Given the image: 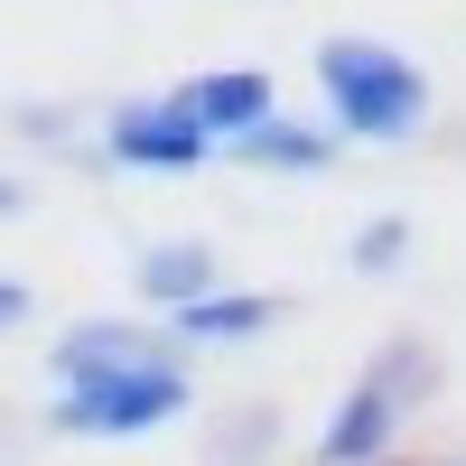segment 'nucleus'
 Wrapping results in <instances>:
<instances>
[{
	"label": "nucleus",
	"instance_id": "nucleus-1",
	"mask_svg": "<svg viewBox=\"0 0 466 466\" xmlns=\"http://www.w3.org/2000/svg\"><path fill=\"white\" fill-rule=\"evenodd\" d=\"M318 94L355 140H410L430 112V75L382 37H327L318 47Z\"/></svg>",
	"mask_w": 466,
	"mask_h": 466
},
{
	"label": "nucleus",
	"instance_id": "nucleus-2",
	"mask_svg": "<svg viewBox=\"0 0 466 466\" xmlns=\"http://www.w3.org/2000/svg\"><path fill=\"white\" fill-rule=\"evenodd\" d=\"M177 410H187V373L168 355L56 382V430L66 439H140V430H159V420H177Z\"/></svg>",
	"mask_w": 466,
	"mask_h": 466
},
{
	"label": "nucleus",
	"instance_id": "nucleus-3",
	"mask_svg": "<svg viewBox=\"0 0 466 466\" xmlns=\"http://www.w3.org/2000/svg\"><path fill=\"white\" fill-rule=\"evenodd\" d=\"M103 149L122 168H159V177H187V168H206L215 159V131L187 112L177 94H159V103H122L112 112V131H103Z\"/></svg>",
	"mask_w": 466,
	"mask_h": 466
},
{
	"label": "nucleus",
	"instance_id": "nucleus-4",
	"mask_svg": "<svg viewBox=\"0 0 466 466\" xmlns=\"http://www.w3.org/2000/svg\"><path fill=\"white\" fill-rule=\"evenodd\" d=\"M392 430H401V373H392V355H382V364L355 382V392L336 401L318 457H327V466H373L382 448H392Z\"/></svg>",
	"mask_w": 466,
	"mask_h": 466
},
{
	"label": "nucleus",
	"instance_id": "nucleus-5",
	"mask_svg": "<svg viewBox=\"0 0 466 466\" xmlns=\"http://www.w3.org/2000/svg\"><path fill=\"white\" fill-rule=\"evenodd\" d=\"M159 355H168V336L140 327V318H75V327L56 336L47 373L75 382V373H122V364H159Z\"/></svg>",
	"mask_w": 466,
	"mask_h": 466
},
{
	"label": "nucleus",
	"instance_id": "nucleus-6",
	"mask_svg": "<svg viewBox=\"0 0 466 466\" xmlns=\"http://www.w3.org/2000/svg\"><path fill=\"white\" fill-rule=\"evenodd\" d=\"M177 103L197 112V122L215 131V149H224L233 131H252L270 112V75L261 66H215V75H197V85H177Z\"/></svg>",
	"mask_w": 466,
	"mask_h": 466
},
{
	"label": "nucleus",
	"instance_id": "nucleus-7",
	"mask_svg": "<svg viewBox=\"0 0 466 466\" xmlns=\"http://www.w3.org/2000/svg\"><path fill=\"white\" fill-rule=\"evenodd\" d=\"M168 327H177V345H243L261 327H280V299H261V289H206V299L168 308Z\"/></svg>",
	"mask_w": 466,
	"mask_h": 466
},
{
	"label": "nucleus",
	"instance_id": "nucleus-8",
	"mask_svg": "<svg viewBox=\"0 0 466 466\" xmlns=\"http://www.w3.org/2000/svg\"><path fill=\"white\" fill-rule=\"evenodd\" d=\"M243 168H280V177H308V168H327L336 159V140L327 131H308V122H280V112H261L252 131H233L224 140Z\"/></svg>",
	"mask_w": 466,
	"mask_h": 466
},
{
	"label": "nucleus",
	"instance_id": "nucleus-9",
	"mask_svg": "<svg viewBox=\"0 0 466 466\" xmlns=\"http://www.w3.org/2000/svg\"><path fill=\"white\" fill-rule=\"evenodd\" d=\"M140 289H149V308L206 299V289H215V252H206V243H149V252H140Z\"/></svg>",
	"mask_w": 466,
	"mask_h": 466
},
{
	"label": "nucleus",
	"instance_id": "nucleus-10",
	"mask_svg": "<svg viewBox=\"0 0 466 466\" xmlns=\"http://www.w3.org/2000/svg\"><path fill=\"white\" fill-rule=\"evenodd\" d=\"M401 243H410V224H401V215H382L364 243H355V261H364V270H392V261H401Z\"/></svg>",
	"mask_w": 466,
	"mask_h": 466
},
{
	"label": "nucleus",
	"instance_id": "nucleus-11",
	"mask_svg": "<svg viewBox=\"0 0 466 466\" xmlns=\"http://www.w3.org/2000/svg\"><path fill=\"white\" fill-rule=\"evenodd\" d=\"M19 318H28V289H19V280H10V270H0V336H10V327H19Z\"/></svg>",
	"mask_w": 466,
	"mask_h": 466
},
{
	"label": "nucleus",
	"instance_id": "nucleus-12",
	"mask_svg": "<svg viewBox=\"0 0 466 466\" xmlns=\"http://www.w3.org/2000/svg\"><path fill=\"white\" fill-rule=\"evenodd\" d=\"M10 215H19V187H10V177H0V224H10Z\"/></svg>",
	"mask_w": 466,
	"mask_h": 466
}]
</instances>
